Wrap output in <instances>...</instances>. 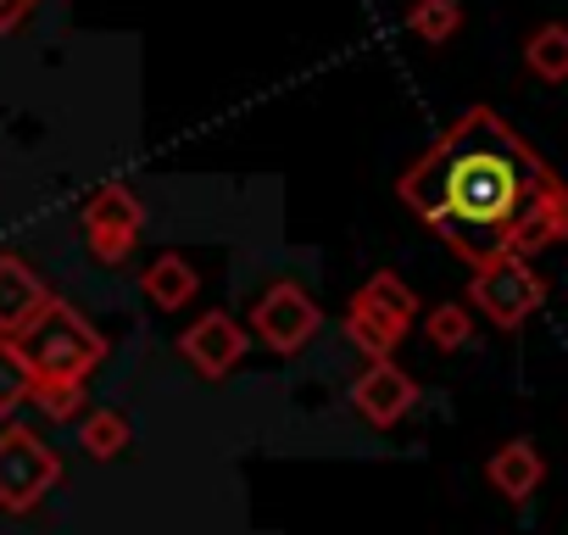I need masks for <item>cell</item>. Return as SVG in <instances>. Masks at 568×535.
<instances>
[{
    "mask_svg": "<svg viewBox=\"0 0 568 535\" xmlns=\"http://www.w3.org/2000/svg\"><path fill=\"white\" fill-rule=\"evenodd\" d=\"M468 302H474L496 330H524V324L540 313V302H546V280L529 268V256H496V262L474 268Z\"/></svg>",
    "mask_w": 568,
    "mask_h": 535,
    "instance_id": "5b68a950",
    "label": "cell"
},
{
    "mask_svg": "<svg viewBox=\"0 0 568 535\" xmlns=\"http://www.w3.org/2000/svg\"><path fill=\"white\" fill-rule=\"evenodd\" d=\"M45 307H51L45 280L34 274L23 256L7 251V256H0V341H18Z\"/></svg>",
    "mask_w": 568,
    "mask_h": 535,
    "instance_id": "30bf717a",
    "label": "cell"
},
{
    "mask_svg": "<svg viewBox=\"0 0 568 535\" xmlns=\"http://www.w3.org/2000/svg\"><path fill=\"white\" fill-rule=\"evenodd\" d=\"M245 346H251V335H245V324H234L229 313H201V319L179 335V357H184L201 380L234 374L240 357H245Z\"/></svg>",
    "mask_w": 568,
    "mask_h": 535,
    "instance_id": "ba28073f",
    "label": "cell"
},
{
    "mask_svg": "<svg viewBox=\"0 0 568 535\" xmlns=\"http://www.w3.org/2000/svg\"><path fill=\"white\" fill-rule=\"evenodd\" d=\"M29 12H34V0H0V34H7V29H18Z\"/></svg>",
    "mask_w": 568,
    "mask_h": 535,
    "instance_id": "d6986e66",
    "label": "cell"
},
{
    "mask_svg": "<svg viewBox=\"0 0 568 535\" xmlns=\"http://www.w3.org/2000/svg\"><path fill=\"white\" fill-rule=\"evenodd\" d=\"M57 480H62L57 446H45L29 424L0 430V507L7 513H34L45 502V491H57Z\"/></svg>",
    "mask_w": 568,
    "mask_h": 535,
    "instance_id": "277c9868",
    "label": "cell"
},
{
    "mask_svg": "<svg viewBox=\"0 0 568 535\" xmlns=\"http://www.w3.org/2000/svg\"><path fill=\"white\" fill-rule=\"evenodd\" d=\"M485 480H490L507 502H529V496L540 491V480H546V457H540L529 441H507V446L490 452Z\"/></svg>",
    "mask_w": 568,
    "mask_h": 535,
    "instance_id": "7c38bea8",
    "label": "cell"
},
{
    "mask_svg": "<svg viewBox=\"0 0 568 535\" xmlns=\"http://www.w3.org/2000/svg\"><path fill=\"white\" fill-rule=\"evenodd\" d=\"M140 291H145V302H151L156 313H179V307H190V302H195L201 274H195V262H190L184 251H162V256H151V262H145Z\"/></svg>",
    "mask_w": 568,
    "mask_h": 535,
    "instance_id": "8fae6325",
    "label": "cell"
},
{
    "mask_svg": "<svg viewBox=\"0 0 568 535\" xmlns=\"http://www.w3.org/2000/svg\"><path fill=\"white\" fill-rule=\"evenodd\" d=\"M524 68L540 84H568V23H540L524 40Z\"/></svg>",
    "mask_w": 568,
    "mask_h": 535,
    "instance_id": "4fadbf2b",
    "label": "cell"
},
{
    "mask_svg": "<svg viewBox=\"0 0 568 535\" xmlns=\"http://www.w3.org/2000/svg\"><path fill=\"white\" fill-rule=\"evenodd\" d=\"M79 446H84L90 457H118V452L129 446V418L112 413V407L84 413V424H79Z\"/></svg>",
    "mask_w": 568,
    "mask_h": 535,
    "instance_id": "e0dca14e",
    "label": "cell"
},
{
    "mask_svg": "<svg viewBox=\"0 0 568 535\" xmlns=\"http://www.w3.org/2000/svg\"><path fill=\"white\" fill-rule=\"evenodd\" d=\"M413 319H418V296L396 280V274H374L352 302H346V341L363 352V357H390L402 341H407V330H413Z\"/></svg>",
    "mask_w": 568,
    "mask_h": 535,
    "instance_id": "3957f363",
    "label": "cell"
},
{
    "mask_svg": "<svg viewBox=\"0 0 568 535\" xmlns=\"http://www.w3.org/2000/svg\"><path fill=\"white\" fill-rule=\"evenodd\" d=\"M352 402H357V413H363L374 430H390V424H402V418L413 413L418 385H413V374H407V369H396L390 357H379V363H368V369L357 374Z\"/></svg>",
    "mask_w": 568,
    "mask_h": 535,
    "instance_id": "9c48e42d",
    "label": "cell"
},
{
    "mask_svg": "<svg viewBox=\"0 0 568 535\" xmlns=\"http://www.w3.org/2000/svg\"><path fill=\"white\" fill-rule=\"evenodd\" d=\"M23 402H34V369L18 341H0V418H12Z\"/></svg>",
    "mask_w": 568,
    "mask_h": 535,
    "instance_id": "9a60e30c",
    "label": "cell"
},
{
    "mask_svg": "<svg viewBox=\"0 0 568 535\" xmlns=\"http://www.w3.org/2000/svg\"><path fill=\"white\" fill-rule=\"evenodd\" d=\"M396 190L468 268L568 240V179L490 107H468L435 134Z\"/></svg>",
    "mask_w": 568,
    "mask_h": 535,
    "instance_id": "6da1fadb",
    "label": "cell"
},
{
    "mask_svg": "<svg viewBox=\"0 0 568 535\" xmlns=\"http://www.w3.org/2000/svg\"><path fill=\"white\" fill-rule=\"evenodd\" d=\"M407 29L424 46H446L463 29V0H413V7H407Z\"/></svg>",
    "mask_w": 568,
    "mask_h": 535,
    "instance_id": "5bb4252c",
    "label": "cell"
},
{
    "mask_svg": "<svg viewBox=\"0 0 568 535\" xmlns=\"http://www.w3.org/2000/svg\"><path fill=\"white\" fill-rule=\"evenodd\" d=\"M18 346H23V357H29V369H34V385H79L84 391V380L101 369V357H106V335L79 313V307H68V302H57L51 296V307L18 335Z\"/></svg>",
    "mask_w": 568,
    "mask_h": 535,
    "instance_id": "7a4b0ae2",
    "label": "cell"
},
{
    "mask_svg": "<svg viewBox=\"0 0 568 535\" xmlns=\"http://www.w3.org/2000/svg\"><path fill=\"white\" fill-rule=\"evenodd\" d=\"M318 330H324V307H318L296 280L267 285L262 302L251 307V335H256L267 352H278V357H296Z\"/></svg>",
    "mask_w": 568,
    "mask_h": 535,
    "instance_id": "8992f818",
    "label": "cell"
},
{
    "mask_svg": "<svg viewBox=\"0 0 568 535\" xmlns=\"http://www.w3.org/2000/svg\"><path fill=\"white\" fill-rule=\"evenodd\" d=\"M79 223L101 262H123V256H134V245L145 234V206L129 184H101V190H90Z\"/></svg>",
    "mask_w": 568,
    "mask_h": 535,
    "instance_id": "52a82bcc",
    "label": "cell"
},
{
    "mask_svg": "<svg viewBox=\"0 0 568 535\" xmlns=\"http://www.w3.org/2000/svg\"><path fill=\"white\" fill-rule=\"evenodd\" d=\"M34 402H40V413L45 418H79V402H84V391L79 385H34Z\"/></svg>",
    "mask_w": 568,
    "mask_h": 535,
    "instance_id": "ac0fdd59",
    "label": "cell"
},
{
    "mask_svg": "<svg viewBox=\"0 0 568 535\" xmlns=\"http://www.w3.org/2000/svg\"><path fill=\"white\" fill-rule=\"evenodd\" d=\"M424 341L435 352H463L474 341V313L463 302H440L435 313H424Z\"/></svg>",
    "mask_w": 568,
    "mask_h": 535,
    "instance_id": "2e32d148",
    "label": "cell"
}]
</instances>
